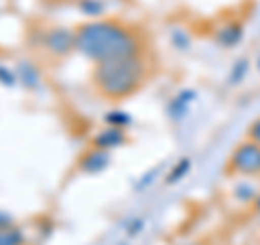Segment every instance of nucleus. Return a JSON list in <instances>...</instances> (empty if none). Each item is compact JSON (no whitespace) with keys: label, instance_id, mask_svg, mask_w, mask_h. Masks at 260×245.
<instances>
[{"label":"nucleus","instance_id":"obj_10","mask_svg":"<svg viewBox=\"0 0 260 245\" xmlns=\"http://www.w3.org/2000/svg\"><path fill=\"white\" fill-rule=\"evenodd\" d=\"M104 121H107V126H115V128H126V126H130V124H133V117H130L126 111L113 109V111H109L107 115H104Z\"/></svg>","mask_w":260,"mask_h":245},{"label":"nucleus","instance_id":"obj_12","mask_svg":"<svg viewBox=\"0 0 260 245\" xmlns=\"http://www.w3.org/2000/svg\"><path fill=\"white\" fill-rule=\"evenodd\" d=\"M18 83H20V80H18V72L5 68V65H0V85H5V87H15Z\"/></svg>","mask_w":260,"mask_h":245},{"label":"nucleus","instance_id":"obj_4","mask_svg":"<svg viewBox=\"0 0 260 245\" xmlns=\"http://www.w3.org/2000/svg\"><path fill=\"white\" fill-rule=\"evenodd\" d=\"M42 46L52 56H68L70 52L76 50V33L63 26L48 28L42 37Z\"/></svg>","mask_w":260,"mask_h":245},{"label":"nucleus","instance_id":"obj_5","mask_svg":"<svg viewBox=\"0 0 260 245\" xmlns=\"http://www.w3.org/2000/svg\"><path fill=\"white\" fill-rule=\"evenodd\" d=\"M111 165V152L109 150H100V148H89L78 161V169L85 171V174H102L104 169H109Z\"/></svg>","mask_w":260,"mask_h":245},{"label":"nucleus","instance_id":"obj_14","mask_svg":"<svg viewBox=\"0 0 260 245\" xmlns=\"http://www.w3.org/2000/svg\"><path fill=\"white\" fill-rule=\"evenodd\" d=\"M141 228H143V219H133V222H128L126 232H128L130 236H135L137 232H141Z\"/></svg>","mask_w":260,"mask_h":245},{"label":"nucleus","instance_id":"obj_13","mask_svg":"<svg viewBox=\"0 0 260 245\" xmlns=\"http://www.w3.org/2000/svg\"><path fill=\"white\" fill-rule=\"evenodd\" d=\"M217 39H219V42H221L223 46H232V44H237V42H239V28H234V26L225 28V30L219 33Z\"/></svg>","mask_w":260,"mask_h":245},{"label":"nucleus","instance_id":"obj_2","mask_svg":"<svg viewBox=\"0 0 260 245\" xmlns=\"http://www.w3.org/2000/svg\"><path fill=\"white\" fill-rule=\"evenodd\" d=\"M145 78H148V63L141 54L95 63L91 74L95 91L111 102L126 100L137 94Z\"/></svg>","mask_w":260,"mask_h":245},{"label":"nucleus","instance_id":"obj_9","mask_svg":"<svg viewBox=\"0 0 260 245\" xmlns=\"http://www.w3.org/2000/svg\"><path fill=\"white\" fill-rule=\"evenodd\" d=\"M0 245H26V234L20 226L0 228Z\"/></svg>","mask_w":260,"mask_h":245},{"label":"nucleus","instance_id":"obj_16","mask_svg":"<svg viewBox=\"0 0 260 245\" xmlns=\"http://www.w3.org/2000/svg\"><path fill=\"white\" fill-rule=\"evenodd\" d=\"M9 226H15L13 217L9 213H5V210H0V228H9Z\"/></svg>","mask_w":260,"mask_h":245},{"label":"nucleus","instance_id":"obj_3","mask_svg":"<svg viewBox=\"0 0 260 245\" xmlns=\"http://www.w3.org/2000/svg\"><path fill=\"white\" fill-rule=\"evenodd\" d=\"M230 167L245 176L260 174V145L254 143L251 139L237 145L230 157Z\"/></svg>","mask_w":260,"mask_h":245},{"label":"nucleus","instance_id":"obj_11","mask_svg":"<svg viewBox=\"0 0 260 245\" xmlns=\"http://www.w3.org/2000/svg\"><path fill=\"white\" fill-rule=\"evenodd\" d=\"M189 167H191V161H189V159L178 161V165H176L172 171H169L167 182H169V185H174V182L180 180V178H184V176H186V171H189Z\"/></svg>","mask_w":260,"mask_h":245},{"label":"nucleus","instance_id":"obj_1","mask_svg":"<svg viewBox=\"0 0 260 245\" xmlns=\"http://www.w3.org/2000/svg\"><path fill=\"white\" fill-rule=\"evenodd\" d=\"M76 33V52L93 63L141 54V42L133 28L117 20H87Z\"/></svg>","mask_w":260,"mask_h":245},{"label":"nucleus","instance_id":"obj_17","mask_svg":"<svg viewBox=\"0 0 260 245\" xmlns=\"http://www.w3.org/2000/svg\"><path fill=\"white\" fill-rule=\"evenodd\" d=\"M119 245H128V243H119Z\"/></svg>","mask_w":260,"mask_h":245},{"label":"nucleus","instance_id":"obj_15","mask_svg":"<svg viewBox=\"0 0 260 245\" xmlns=\"http://www.w3.org/2000/svg\"><path fill=\"white\" fill-rule=\"evenodd\" d=\"M249 139H251L254 143L260 145V119H256L254 124H251V128H249Z\"/></svg>","mask_w":260,"mask_h":245},{"label":"nucleus","instance_id":"obj_7","mask_svg":"<svg viewBox=\"0 0 260 245\" xmlns=\"http://www.w3.org/2000/svg\"><path fill=\"white\" fill-rule=\"evenodd\" d=\"M18 80L24 85V87H28V89H37L39 85H42V72L37 70V65H32L28 61H22L18 63Z\"/></svg>","mask_w":260,"mask_h":245},{"label":"nucleus","instance_id":"obj_6","mask_svg":"<svg viewBox=\"0 0 260 245\" xmlns=\"http://www.w3.org/2000/svg\"><path fill=\"white\" fill-rule=\"evenodd\" d=\"M126 143V133L124 128H115V126H107L104 130H100V133L93 135V141L91 145L93 148H100V150H115L119 148V145Z\"/></svg>","mask_w":260,"mask_h":245},{"label":"nucleus","instance_id":"obj_8","mask_svg":"<svg viewBox=\"0 0 260 245\" xmlns=\"http://www.w3.org/2000/svg\"><path fill=\"white\" fill-rule=\"evenodd\" d=\"M78 7V11L87 15V18H102L104 13H107V0H78L76 3Z\"/></svg>","mask_w":260,"mask_h":245}]
</instances>
